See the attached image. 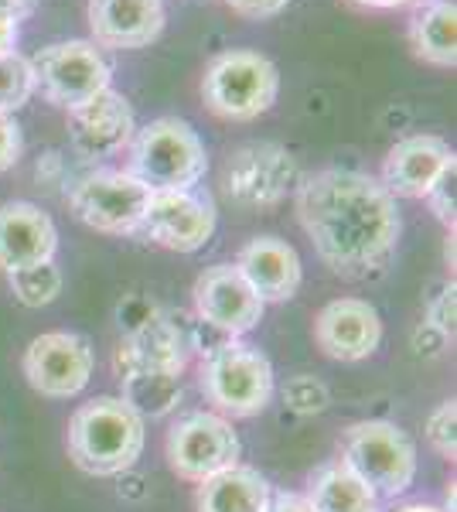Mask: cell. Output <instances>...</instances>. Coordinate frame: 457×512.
<instances>
[{"label": "cell", "mask_w": 457, "mask_h": 512, "mask_svg": "<svg viewBox=\"0 0 457 512\" xmlns=\"http://www.w3.org/2000/svg\"><path fill=\"white\" fill-rule=\"evenodd\" d=\"M301 229L331 274L372 280L386 274L400 243V205L379 178L355 168H324L294 188Z\"/></svg>", "instance_id": "cell-1"}, {"label": "cell", "mask_w": 457, "mask_h": 512, "mask_svg": "<svg viewBox=\"0 0 457 512\" xmlns=\"http://www.w3.org/2000/svg\"><path fill=\"white\" fill-rule=\"evenodd\" d=\"M147 431L144 417L123 396H96L69 420V454L89 475L113 478L137 465Z\"/></svg>", "instance_id": "cell-2"}, {"label": "cell", "mask_w": 457, "mask_h": 512, "mask_svg": "<svg viewBox=\"0 0 457 512\" xmlns=\"http://www.w3.org/2000/svg\"><path fill=\"white\" fill-rule=\"evenodd\" d=\"M130 175L151 192H191L209 171L198 130L181 117H157L130 140Z\"/></svg>", "instance_id": "cell-3"}, {"label": "cell", "mask_w": 457, "mask_h": 512, "mask_svg": "<svg viewBox=\"0 0 457 512\" xmlns=\"http://www.w3.org/2000/svg\"><path fill=\"white\" fill-rule=\"evenodd\" d=\"M280 96V72L267 55L232 48L215 55L202 76L205 106L222 120L249 123L273 110Z\"/></svg>", "instance_id": "cell-4"}, {"label": "cell", "mask_w": 457, "mask_h": 512, "mask_svg": "<svg viewBox=\"0 0 457 512\" xmlns=\"http://www.w3.org/2000/svg\"><path fill=\"white\" fill-rule=\"evenodd\" d=\"M202 393L226 417H256L273 396V366L256 345L229 338L222 349L202 359Z\"/></svg>", "instance_id": "cell-5"}, {"label": "cell", "mask_w": 457, "mask_h": 512, "mask_svg": "<svg viewBox=\"0 0 457 512\" xmlns=\"http://www.w3.org/2000/svg\"><path fill=\"white\" fill-rule=\"evenodd\" d=\"M342 461L379 499H396L417 478V448L389 420H362L348 427Z\"/></svg>", "instance_id": "cell-6"}, {"label": "cell", "mask_w": 457, "mask_h": 512, "mask_svg": "<svg viewBox=\"0 0 457 512\" xmlns=\"http://www.w3.org/2000/svg\"><path fill=\"white\" fill-rule=\"evenodd\" d=\"M297 185H301L297 158L277 140H249L229 154L222 168V188L229 202L249 212L277 209Z\"/></svg>", "instance_id": "cell-7"}, {"label": "cell", "mask_w": 457, "mask_h": 512, "mask_svg": "<svg viewBox=\"0 0 457 512\" xmlns=\"http://www.w3.org/2000/svg\"><path fill=\"white\" fill-rule=\"evenodd\" d=\"M151 188H144L130 171H93L79 178L69 192V209L82 226L106 236H137L144 222Z\"/></svg>", "instance_id": "cell-8"}, {"label": "cell", "mask_w": 457, "mask_h": 512, "mask_svg": "<svg viewBox=\"0 0 457 512\" xmlns=\"http://www.w3.org/2000/svg\"><path fill=\"white\" fill-rule=\"evenodd\" d=\"M28 62L31 72H35V89H41V96L65 113L72 106L93 99L96 93H103V89H110L113 79L103 52H99L93 41H82V38L45 45Z\"/></svg>", "instance_id": "cell-9"}, {"label": "cell", "mask_w": 457, "mask_h": 512, "mask_svg": "<svg viewBox=\"0 0 457 512\" xmlns=\"http://www.w3.org/2000/svg\"><path fill=\"white\" fill-rule=\"evenodd\" d=\"M168 465L185 482H205L239 465V437L226 417L198 410L168 431Z\"/></svg>", "instance_id": "cell-10"}, {"label": "cell", "mask_w": 457, "mask_h": 512, "mask_svg": "<svg viewBox=\"0 0 457 512\" xmlns=\"http://www.w3.org/2000/svg\"><path fill=\"white\" fill-rule=\"evenodd\" d=\"M219 216L209 195L191 192H151L140 233L151 243L164 246L171 253H198L215 236Z\"/></svg>", "instance_id": "cell-11"}, {"label": "cell", "mask_w": 457, "mask_h": 512, "mask_svg": "<svg viewBox=\"0 0 457 512\" xmlns=\"http://www.w3.org/2000/svg\"><path fill=\"white\" fill-rule=\"evenodd\" d=\"M24 376L41 396L69 400L89 386L93 345L76 332H45L24 352Z\"/></svg>", "instance_id": "cell-12"}, {"label": "cell", "mask_w": 457, "mask_h": 512, "mask_svg": "<svg viewBox=\"0 0 457 512\" xmlns=\"http://www.w3.org/2000/svg\"><path fill=\"white\" fill-rule=\"evenodd\" d=\"M191 359L188 342V315L185 311H157L147 325L134 328L116 345V373H185Z\"/></svg>", "instance_id": "cell-13"}, {"label": "cell", "mask_w": 457, "mask_h": 512, "mask_svg": "<svg viewBox=\"0 0 457 512\" xmlns=\"http://www.w3.org/2000/svg\"><path fill=\"white\" fill-rule=\"evenodd\" d=\"M137 134L134 106L116 89H103L69 110V144L82 161H110L127 151Z\"/></svg>", "instance_id": "cell-14"}, {"label": "cell", "mask_w": 457, "mask_h": 512, "mask_svg": "<svg viewBox=\"0 0 457 512\" xmlns=\"http://www.w3.org/2000/svg\"><path fill=\"white\" fill-rule=\"evenodd\" d=\"M195 318L209 321L222 335L239 338L260 325L267 304L256 297L236 263H215L195 280Z\"/></svg>", "instance_id": "cell-15"}, {"label": "cell", "mask_w": 457, "mask_h": 512, "mask_svg": "<svg viewBox=\"0 0 457 512\" xmlns=\"http://www.w3.org/2000/svg\"><path fill=\"white\" fill-rule=\"evenodd\" d=\"M318 349L338 362H362L379 349L382 342V318L362 297H338L321 308L314 321Z\"/></svg>", "instance_id": "cell-16"}, {"label": "cell", "mask_w": 457, "mask_h": 512, "mask_svg": "<svg viewBox=\"0 0 457 512\" xmlns=\"http://www.w3.org/2000/svg\"><path fill=\"white\" fill-rule=\"evenodd\" d=\"M89 31L96 48L134 52L161 38L168 14L164 0H89L86 7Z\"/></svg>", "instance_id": "cell-17"}, {"label": "cell", "mask_w": 457, "mask_h": 512, "mask_svg": "<svg viewBox=\"0 0 457 512\" xmlns=\"http://www.w3.org/2000/svg\"><path fill=\"white\" fill-rule=\"evenodd\" d=\"M454 158L451 144L437 134H413L389 147L382 158V188L393 198H427L430 185Z\"/></svg>", "instance_id": "cell-18"}, {"label": "cell", "mask_w": 457, "mask_h": 512, "mask_svg": "<svg viewBox=\"0 0 457 512\" xmlns=\"http://www.w3.org/2000/svg\"><path fill=\"white\" fill-rule=\"evenodd\" d=\"M236 270L246 277V284L253 287L263 304L290 301V297L301 291V280H304L301 256L280 236L249 239L236 256Z\"/></svg>", "instance_id": "cell-19"}, {"label": "cell", "mask_w": 457, "mask_h": 512, "mask_svg": "<svg viewBox=\"0 0 457 512\" xmlns=\"http://www.w3.org/2000/svg\"><path fill=\"white\" fill-rule=\"evenodd\" d=\"M58 250V229L35 202L0 205V270L14 274L31 263L52 260Z\"/></svg>", "instance_id": "cell-20"}, {"label": "cell", "mask_w": 457, "mask_h": 512, "mask_svg": "<svg viewBox=\"0 0 457 512\" xmlns=\"http://www.w3.org/2000/svg\"><path fill=\"white\" fill-rule=\"evenodd\" d=\"M410 48L420 62L434 69H454L457 65V4L454 0H423L417 4L406 28Z\"/></svg>", "instance_id": "cell-21"}, {"label": "cell", "mask_w": 457, "mask_h": 512, "mask_svg": "<svg viewBox=\"0 0 457 512\" xmlns=\"http://www.w3.org/2000/svg\"><path fill=\"white\" fill-rule=\"evenodd\" d=\"M270 482L256 468L232 465L226 472L198 482L195 509L198 512H267L270 509Z\"/></svg>", "instance_id": "cell-22"}, {"label": "cell", "mask_w": 457, "mask_h": 512, "mask_svg": "<svg viewBox=\"0 0 457 512\" xmlns=\"http://www.w3.org/2000/svg\"><path fill=\"white\" fill-rule=\"evenodd\" d=\"M307 502L314 506V512H379L382 499L338 458L311 475Z\"/></svg>", "instance_id": "cell-23"}, {"label": "cell", "mask_w": 457, "mask_h": 512, "mask_svg": "<svg viewBox=\"0 0 457 512\" xmlns=\"http://www.w3.org/2000/svg\"><path fill=\"white\" fill-rule=\"evenodd\" d=\"M123 379V400L140 417H168L181 400V376L178 373H134Z\"/></svg>", "instance_id": "cell-24"}, {"label": "cell", "mask_w": 457, "mask_h": 512, "mask_svg": "<svg viewBox=\"0 0 457 512\" xmlns=\"http://www.w3.org/2000/svg\"><path fill=\"white\" fill-rule=\"evenodd\" d=\"M7 284H11V294L18 297L24 308H48L58 294H62V270L55 267V260L45 263H31V267H21L14 274H7Z\"/></svg>", "instance_id": "cell-25"}, {"label": "cell", "mask_w": 457, "mask_h": 512, "mask_svg": "<svg viewBox=\"0 0 457 512\" xmlns=\"http://www.w3.org/2000/svg\"><path fill=\"white\" fill-rule=\"evenodd\" d=\"M35 72L31 62L14 48V52H0V113H18L31 96H35Z\"/></svg>", "instance_id": "cell-26"}, {"label": "cell", "mask_w": 457, "mask_h": 512, "mask_svg": "<svg viewBox=\"0 0 457 512\" xmlns=\"http://www.w3.org/2000/svg\"><path fill=\"white\" fill-rule=\"evenodd\" d=\"M284 403H287V410L307 417V414H321V410L331 403V393L321 379L294 376V379H287V386H284Z\"/></svg>", "instance_id": "cell-27"}, {"label": "cell", "mask_w": 457, "mask_h": 512, "mask_svg": "<svg viewBox=\"0 0 457 512\" xmlns=\"http://www.w3.org/2000/svg\"><path fill=\"white\" fill-rule=\"evenodd\" d=\"M427 441L434 444L440 458H451L457 454V403L444 400L437 403V410L427 417Z\"/></svg>", "instance_id": "cell-28"}, {"label": "cell", "mask_w": 457, "mask_h": 512, "mask_svg": "<svg viewBox=\"0 0 457 512\" xmlns=\"http://www.w3.org/2000/svg\"><path fill=\"white\" fill-rule=\"evenodd\" d=\"M427 205H430V212L444 222L447 229L454 233V209H457V161L447 164L444 171L437 175V181L430 185V192H427Z\"/></svg>", "instance_id": "cell-29"}, {"label": "cell", "mask_w": 457, "mask_h": 512, "mask_svg": "<svg viewBox=\"0 0 457 512\" xmlns=\"http://www.w3.org/2000/svg\"><path fill=\"white\" fill-rule=\"evenodd\" d=\"M454 318H457V287L454 280L437 287V294L427 304V325H434L437 332H444L447 338H454Z\"/></svg>", "instance_id": "cell-30"}, {"label": "cell", "mask_w": 457, "mask_h": 512, "mask_svg": "<svg viewBox=\"0 0 457 512\" xmlns=\"http://www.w3.org/2000/svg\"><path fill=\"white\" fill-rule=\"evenodd\" d=\"M157 311H161V308H157L151 297H144V294L123 297L120 308H116V321H120V332L127 335V332H134V328L147 325V321H151Z\"/></svg>", "instance_id": "cell-31"}, {"label": "cell", "mask_w": 457, "mask_h": 512, "mask_svg": "<svg viewBox=\"0 0 457 512\" xmlns=\"http://www.w3.org/2000/svg\"><path fill=\"white\" fill-rule=\"evenodd\" d=\"M21 151H24V137L18 120L11 113H0V175L21 161Z\"/></svg>", "instance_id": "cell-32"}, {"label": "cell", "mask_w": 457, "mask_h": 512, "mask_svg": "<svg viewBox=\"0 0 457 512\" xmlns=\"http://www.w3.org/2000/svg\"><path fill=\"white\" fill-rule=\"evenodd\" d=\"M236 14L243 18H253V21H263V18H273V14L287 11L294 0H226Z\"/></svg>", "instance_id": "cell-33"}, {"label": "cell", "mask_w": 457, "mask_h": 512, "mask_svg": "<svg viewBox=\"0 0 457 512\" xmlns=\"http://www.w3.org/2000/svg\"><path fill=\"white\" fill-rule=\"evenodd\" d=\"M413 352L417 355H440L447 349V335L444 332H437L434 325H427V321H423L420 328H413Z\"/></svg>", "instance_id": "cell-34"}, {"label": "cell", "mask_w": 457, "mask_h": 512, "mask_svg": "<svg viewBox=\"0 0 457 512\" xmlns=\"http://www.w3.org/2000/svg\"><path fill=\"white\" fill-rule=\"evenodd\" d=\"M267 512H314V506L307 502V495L301 492H280L270 499V509Z\"/></svg>", "instance_id": "cell-35"}, {"label": "cell", "mask_w": 457, "mask_h": 512, "mask_svg": "<svg viewBox=\"0 0 457 512\" xmlns=\"http://www.w3.org/2000/svg\"><path fill=\"white\" fill-rule=\"evenodd\" d=\"M18 35H21V21L14 18V14L0 11V52H14Z\"/></svg>", "instance_id": "cell-36"}, {"label": "cell", "mask_w": 457, "mask_h": 512, "mask_svg": "<svg viewBox=\"0 0 457 512\" xmlns=\"http://www.w3.org/2000/svg\"><path fill=\"white\" fill-rule=\"evenodd\" d=\"M58 178H62V158H58L55 151H48L45 158L38 161V181L45 188H55Z\"/></svg>", "instance_id": "cell-37"}, {"label": "cell", "mask_w": 457, "mask_h": 512, "mask_svg": "<svg viewBox=\"0 0 457 512\" xmlns=\"http://www.w3.org/2000/svg\"><path fill=\"white\" fill-rule=\"evenodd\" d=\"M38 7V0H0V11H7V14H14V18H28L31 11Z\"/></svg>", "instance_id": "cell-38"}, {"label": "cell", "mask_w": 457, "mask_h": 512, "mask_svg": "<svg viewBox=\"0 0 457 512\" xmlns=\"http://www.w3.org/2000/svg\"><path fill=\"white\" fill-rule=\"evenodd\" d=\"M359 7H369V11H396V7H410V4H423V0H355Z\"/></svg>", "instance_id": "cell-39"}, {"label": "cell", "mask_w": 457, "mask_h": 512, "mask_svg": "<svg viewBox=\"0 0 457 512\" xmlns=\"http://www.w3.org/2000/svg\"><path fill=\"white\" fill-rule=\"evenodd\" d=\"M393 512H444V509H437V506H423V502H410V506H400V509H393Z\"/></svg>", "instance_id": "cell-40"}, {"label": "cell", "mask_w": 457, "mask_h": 512, "mask_svg": "<svg viewBox=\"0 0 457 512\" xmlns=\"http://www.w3.org/2000/svg\"><path fill=\"white\" fill-rule=\"evenodd\" d=\"M447 263H451V270H454V233L447 236Z\"/></svg>", "instance_id": "cell-41"}]
</instances>
